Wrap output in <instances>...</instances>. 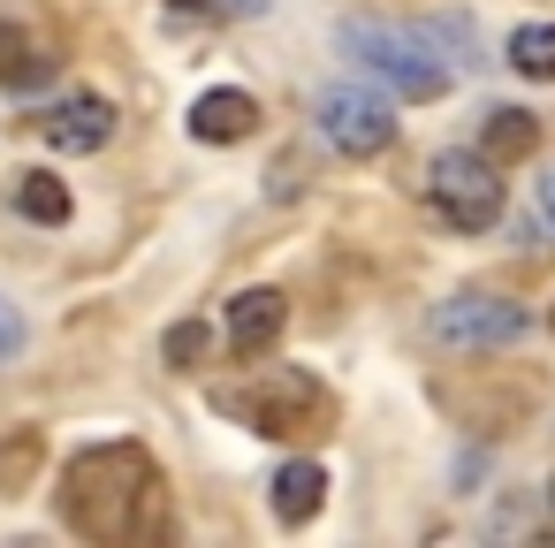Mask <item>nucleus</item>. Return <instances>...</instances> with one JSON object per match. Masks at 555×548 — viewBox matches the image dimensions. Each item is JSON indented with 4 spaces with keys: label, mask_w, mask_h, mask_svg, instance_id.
Masks as SVG:
<instances>
[{
    "label": "nucleus",
    "mask_w": 555,
    "mask_h": 548,
    "mask_svg": "<svg viewBox=\"0 0 555 548\" xmlns=\"http://www.w3.org/2000/svg\"><path fill=\"white\" fill-rule=\"evenodd\" d=\"M16 351H24V313H16L9 297H0V366H9Z\"/></svg>",
    "instance_id": "nucleus-17"
},
{
    "label": "nucleus",
    "mask_w": 555,
    "mask_h": 548,
    "mask_svg": "<svg viewBox=\"0 0 555 548\" xmlns=\"http://www.w3.org/2000/svg\"><path fill=\"white\" fill-rule=\"evenodd\" d=\"M525 328H532V313L517 297H494V290H464V297L434 305V335L449 351H509Z\"/></svg>",
    "instance_id": "nucleus-6"
},
{
    "label": "nucleus",
    "mask_w": 555,
    "mask_h": 548,
    "mask_svg": "<svg viewBox=\"0 0 555 548\" xmlns=\"http://www.w3.org/2000/svg\"><path fill=\"white\" fill-rule=\"evenodd\" d=\"M343 54H350L365 77H380L396 100H441L449 77H456V69L434 54L426 31H396V24H373V16H350V24H343Z\"/></svg>",
    "instance_id": "nucleus-3"
},
{
    "label": "nucleus",
    "mask_w": 555,
    "mask_h": 548,
    "mask_svg": "<svg viewBox=\"0 0 555 548\" xmlns=\"http://www.w3.org/2000/svg\"><path fill=\"white\" fill-rule=\"evenodd\" d=\"M320 502H327V472L312 457H289L274 472V518L282 525H305V518H320Z\"/></svg>",
    "instance_id": "nucleus-10"
},
{
    "label": "nucleus",
    "mask_w": 555,
    "mask_h": 548,
    "mask_svg": "<svg viewBox=\"0 0 555 548\" xmlns=\"http://www.w3.org/2000/svg\"><path fill=\"white\" fill-rule=\"evenodd\" d=\"M540 221H547V229H555V168H547V176H540Z\"/></svg>",
    "instance_id": "nucleus-19"
},
{
    "label": "nucleus",
    "mask_w": 555,
    "mask_h": 548,
    "mask_svg": "<svg viewBox=\"0 0 555 548\" xmlns=\"http://www.w3.org/2000/svg\"><path fill=\"white\" fill-rule=\"evenodd\" d=\"M312 123H320V138H327L335 153H350V161H373V153L396 145V107H388L373 85H327V92L312 100Z\"/></svg>",
    "instance_id": "nucleus-5"
},
{
    "label": "nucleus",
    "mask_w": 555,
    "mask_h": 548,
    "mask_svg": "<svg viewBox=\"0 0 555 548\" xmlns=\"http://www.w3.org/2000/svg\"><path fill=\"white\" fill-rule=\"evenodd\" d=\"M183 123H191V138H198V145H236V138H251L259 100H251V92H236V85H221V92H198Z\"/></svg>",
    "instance_id": "nucleus-9"
},
{
    "label": "nucleus",
    "mask_w": 555,
    "mask_h": 548,
    "mask_svg": "<svg viewBox=\"0 0 555 548\" xmlns=\"http://www.w3.org/2000/svg\"><path fill=\"white\" fill-rule=\"evenodd\" d=\"M39 457H47V434L39 426H16L9 442H0V495H24L31 472H39Z\"/></svg>",
    "instance_id": "nucleus-15"
},
{
    "label": "nucleus",
    "mask_w": 555,
    "mask_h": 548,
    "mask_svg": "<svg viewBox=\"0 0 555 548\" xmlns=\"http://www.w3.org/2000/svg\"><path fill=\"white\" fill-rule=\"evenodd\" d=\"M426 199L456 221V229H494L502 221V206H509V183H502V161H487V153H434V168H426Z\"/></svg>",
    "instance_id": "nucleus-4"
},
{
    "label": "nucleus",
    "mask_w": 555,
    "mask_h": 548,
    "mask_svg": "<svg viewBox=\"0 0 555 548\" xmlns=\"http://www.w3.org/2000/svg\"><path fill=\"white\" fill-rule=\"evenodd\" d=\"M206 343H214V328H206V320H176V328L160 335V358H168L176 373H191V366L206 358Z\"/></svg>",
    "instance_id": "nucleus-16"
},
{
    "label": "nucleus",
    "mask_w": 555,
    "mask_h": 548,
    "mask_svg": "<svg viewBox=\"0 0 555 548\" xmlns=\"http://www.w3.org/2000/svg\"><path fill=\"white\" fill-rule=\"evenodd\" d=\"M509 69L532 85H555V24H517L509 31Z\"/></svg>",
    "instance_id": "nucleus-14"
},
{
    "label": "nucleus",
    "mask_w": 555,
    "mask_h": 548,
    "mask_svg": "<svg viewBox=\"0 0 555 548\" xmlns=\"http://www.w3.org/2000/svg\"><path fill=\"white\" fill-rule=\"evenodd\" d=\"M9 199H16V214H24V221H39V229L69 221V183H62V176H47V168H24Z\"/></svg>",
    "instance_id": "nucleus-13"
},
{
    "label": "nucleus",
    "mask_w": 555,
    "mask_h": 548,
    "mask_svg": "<svg viewBox=\"0 0 555 548\" xmlns=\"http://www.w3.org/2000/svg\"><path fill=\"white\" fill-rule=\"evenodd\" d=\"M62 525L85 540H145L160 533V480L145 442H92L62 472Z\"/></svg>",
    "instance_id": "nucleus-1"
},
{
    "label": "nucleus",
    "mask_w": 555,
    "mask_h": 548,
    "mask_svg": "<svg viewBox=\"0 0 555 548\" xmlns=\"http://www.w3.org/2000/svg\"><path fill=\"white\" fill-rule=\"evenodd\" d=\"M282 328H289V297H282V290H236V297L221 305V335H229V351H236V358L274 351V343H282Z\"/></svg>",
    "instance_id": "nucleus-7"
},
{
    "label": "nucleus",
    "mask_w": 555,
    "mask_h": 548,
    "mask_svg": "<svg viewBox=\"0 0 555 548\" xmlns=\"http://www.w3.org/2000/svg\"><path fill=\"white\" fill-rule=\"evenodd\" d=\"M214 411H229L236 426H251L267 442H289V434H327L335 396L312 373H297V366H251L244 381L214 388Z\"/></svg>",
    "instance_id": "nucleus-2"
},
{
    "label": "nucleus",
    "mask_w": 555,
    "mask_h": 548,
    "mask_svg": "<svg viewBox=\"0 0 555 548\" xmlns=\"http://www.w3.org/2000/svg\"><path fill=\"white\" fill-rule=\"evenodd\" d=\"M183 9H198V16H259L267 0H183Z\"/></svg>",
    "instance_id": "nucleus-18"
},
{
    "label": "nucleus",
    "mask_w": 555,
    "mask_h": 548,
    "mask_svg": "<svg viewBox=\"0 0 555 548\" xmlns=\"http://www.w3.org/2000/svg\"><path fill=\"white\" fill-rule=\"evenodd\" d=\"M479 153L509 168V161H525V153H540V123H532L525 107H494V115L479 123Z\"/></svg>",
    "instance_id": "nucleus-12"
},
{
    "label": "nucleus",
    "mask_w": 555,
    "mask_h": 548,
    "mask_svg": "<svg viewBox=\"0 0 555 548\" xmlns=\"http://www.w3.org/2000/svg\"><path fill=\"white\" fill-rule=\"evenodd\" d=\"M39 138H47L54 153H100V145L115 138V100L77 92V100H62V107L39 123Z\"/></svg>",
    "instance_id": "nucleus-8"
},
{
    "label": "nucleus",
    "mask_w": 555,
    "mask_h": 548,
    "mask_svg": "<svg viewBox=\"0 0 555 548\" xmlns=\"http://www.w3.org/2000/svg\"><path fill=\"white\" fill-rule=\"evenodd\" d=\"M54 77V54L24 31V24H0V85L9 92H31V85H47Z\"/></svg>",
    "instance_id": "nucleus-11"
}]
</instances>
